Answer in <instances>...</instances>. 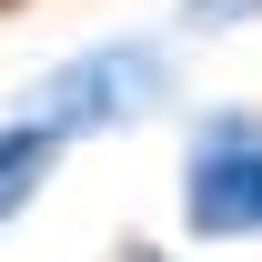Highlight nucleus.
<instances>
[{
	"label": "nucleus",
	"mask_w": 262,
	"mask_h": 262,
	"mask_svg": "<svg viewBox=\"0 0 262 262\" xmlns=\"http://www.w3.org/2000/svg\"><path fill=\"white\" fill-rule=\"evenodd\" d=\"M182 222L202 242H252L262 232V121L252 111H212L182 162Z\"/></svg>",
	"instance_id": "f03ea898"
},
{
	"label": "nucleus",
	"mask_w": 262,
	"mask_h": 262,
	"mask_svg": "<svg viewBox=\"0 0 262 262\" xmlns=\"http://www.w3.org/2000/svg\"><path fill=\"white\" fill-rule=\"evenodd\" d=\"M121 262H162V252H121Z\"/></svg>",
	"instance_id": "39448f33"
},
{
	"label": "nucleus",
	"mask_w": 262,
	"mask_h": 262,
	"mask_svg": "<svg viewBox=\"0 0 262 262\" xmlns=\"http://www.w3.org/2000/svg\"><path fill=\"white\" fill-rule=\"evenodd\" d=\"M262 0H182V20H252Z\"/></svg>",
	"instance_id": "20e7f679"
},
{
	"label": "nucleus",
	"mask_w": 262,
	"mask_h": 262,
	"mask_svg": "<svg viewBox=\"0 0 262 262\" xmlns=\"http://www.w3.org/2000/svg\"><path fill=\"white\" fill-rule=\"evenodd\" d=\"M61 151H71V141H51L40 121H0V222H20L31 192H51Z\"/></svg>",
	"instance_id": "7ed1b4c3"
},
{
	"label": "nucleus",
	"mask_w": 262,
	"mask_h": 262,
	"mask_svg": "<svg viewBox=\"0 0 262 262\" xmlns=\"http://www.w3.org/2000/svg\"><path fill=\"white\" fill-rule=\"evenodd\" d=\"M162 101H171V51L162 40H101L81 61H61L51 81H31L20 121H40L51 141H91V131H131Z\"/></svg>",
	"instance_id": "f257e3e1"
}]
</instances>
